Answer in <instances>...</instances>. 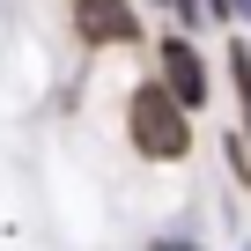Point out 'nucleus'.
<instances>
[{"mask_svg": "<svg viewBox=\"0 0 251 251\" xmlns=\"http://www.w3.org/2000/svg\"><path fill=\"white\" fill-rule=\"evenodd\" d=\"M126 118H133L141 155H185V148H192V126H185V103L170 96V81H163V89H141Z\"/></svg>", "mask_w": 251, "mask_h": 251, "instance_id": "obj_1", "label": "nucleus"}, {"mask_svg": "<svg viewBox=\"0 0 251 251\" xmlns=\"http://www.w3.org/2000/svg\"><path fill=\"white\" fill-rule=\"evenodd\" d=\"M74 23H81L89 45H133L141 37V15L126 0H74Z\"/></svg>", "mask_w": 251, "mask_h": 251, "instance_id": "obj_2", "label": "nucleus"}, {"mask_svg": "<svg viewBox=\"0 0 251 251\" xmlns=\"http://www.w3.org/2000/svg\"><path fill=\"white\" fill-rule=\"evenodd\" d=\"M163 81H170V96L192 111V103H207V67H200V52L192 45H163Z\"/></svg>", "mask_w": 251, "mask_h": 251, "instance_id": "obj_3", "label": "nucleus"}, {"mask_svg": "<svg viewBox=\"0 0 251 251\" xmlns=\"http://www.w3.org/2000/svg\"><path fill=\"white\" fill-rule=\"evenodd\" d=\"M229 67H236V89H244V103H251V45H236V52H229Z\"/></svg>", "mask_w": 251, "mask_h": 251, "instance_id": "obj_4", "label": "nucleus"}, {"mask_svg": "<svg viewBox=\"0 0 251 251\" xmlns=\"http://www.w3.org/2000/svg\"><path fill=\"white\" fill-rule=\"evenodd\" d=\"M207 15H251V0H207Z\"/></svg>", "mask_w": 251, "mask_h": 251, "instance_id": "obj_5", "label": "nucleus"}, {"mask_svg": "<svg viewBox=\"0 0 251 251\" xmlns=\"http://www.w3.org/2000/svg\"><path fill=\"white\" fill-rule=\"evenodd\" d=\"M163 251H192V244H163Z\"/></svg>", "mask_w": 251, "mask_h": 251, "instance_id": "obj_6", "label": "nucleus"}]
</instances>
